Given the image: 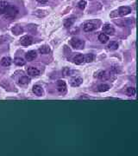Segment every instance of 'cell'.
I'll list each match as a JSON object with an SVG mask.
<instances>
[{
	"label": "cell",
	"instance_id": "277c9868",
	"mask_svg": "<svg viewBox=\"0 0 138 156\" xmlns=\"http://www.w3.org/2000/svg\"><path fill=\"white\" fill-rule=\"evenodd\" d=\"M98 27L95 24L92 23V22H87L84 24V30L86 31V32H90V31H92L96 29V28Z\"/></svg>",
	"mask_w": 138,
	"mask_h": 156
},
{
	"label": "cell",
	"instance_id": "5bb4252c",
	"mask_svg": "<svg viewBox=\"0 0 138 156\" xmlns=\"http://www.w3.org/2000/svg\"><path fill=\"white\" fill-rule=\"evenodd\" d=\"M9 4L5 1H0V15L4 14V12L7 9Z\"/></svg>",
	"mask_w": 138,
	"mask_h": 156
},
{
	"label": "cell",
	"instance_id": "7a4b0ae2",
	"mask_svg": "<svg viewBox=\"0 0 138 156\" xmlns=\"http://www.w3.org/2000/svg\"><path fill=\"white\" fill-rule=\"evenodd\" d=\"M71 44L73 48L77 49H82L85 46V42L83 40L78 39V38H73L71 40Z\"/></svg>",
	"mask_w": 138,
	"mask_h": 156
},
{
	"label": "cell",
	"instance_id": "8992f818",
	"mask_svg": "<svg viewBox=\"0 0 138 156\" xmlns=\"http://www.w3.org/2000/svg\"><path fill=\"white\" fill-rule=\"evenodd\" d=\"M130 12H131V8L129 7V6H122L118 10V14L122 16V17L130 14Z\"/></svg>",
	"mask_w": 138,
	"mask_h": 156
},
{
	"label": "cell",
	"instance_id": "6da1fadb",
	"mask_svg": "<svg viewBox=\"0 0 138 156\" xmlns=\"http://www.w3.org/2000/svg\"><path fill=\"white\" fill-rule=\"evenodd\" d=\"M18 14V9L13 5H8L7 9L4 12V16L6 18H14L16 17V16Z\"/></svg>",
	"mask_w": 138,
	"mask_h": 156
},
{
	"label": "cell",
	"instance_id": "cb8c5ba5",
	"mask_svg": "<svg viewBox=\"0 0 138 156\" xmlns=\"http://www.w3.org/2000/svg\"><path fill=\"white\" fill-rule=\"evenodd\" d=\"M14 62H15V64L17 65V66H23V65L25 64V61L23 60V58H21V57L16 58Z\"/></svg>",
	"mask_w": 138,
	"mask_h": 156
},
{
	"label": "cell",
	"instance_id": "7402d4cb",
	"mask_svg": "<svg viewBox=\"0 0 138 156\" xmlns=\"http://www.w3.org/2000/svg\"><path fill=\"white\" fill-rule=\"evenodd\" d=\"M39 51L41 54H48L50 52V48L48 46H42L40 48Z\"/></svg>",
	"mask_w": 138,
	"mask_h": 156
},
{
	"label": "cell",
	"instance_id": "ffe728a7",
	"mask_svg": "<svg viewBox=\"0 0 138 156\" xmlns=\"http://www.w3.org/2000/svg\"><path fill=\"white\" fill-rule=\"evenodd\" d=\"M118 48V43L117 42H111L108 45V49H111V51H115V49H117Z\"/></svg>",
	"mask_w": 138,
	"mask_h": 156
},
{
	"label": "cell",
	"instance_id": "603a6c76",
	"mask_svg": "<svg viewBox=\"0 0 138 156\" xmlns=\"http://www.w3.org/2000/svg\"><path fill=\"white\" fill-rule=\"evenodd\" d=\"M126 95L129 96H132L135 95V94H136V89L133 88V87H130V88H128L126 89Z\"/></svg>",
	"mask_w": 138,
	"mask_h": 156
},
{
	"label": "cell",
	"instance_id": "52a82bcc",
	"mask_svg": "<svg viewBox=\"0 0 138 156\" xmlns=\"http://www.w3.org/2000/svg\"><path fill=\"white\" fill-rule=\"evenodd\" d=\"M58 91L61 94H65L67 92V84L64 81H58Z\"/></svg>",
	"mask_w": 138,
	"mask_h": 156
},
{
	"label": "cell",
	"instance_id": "e0dca14e",
	"mask_svg": "<svg viewBox=\"0 0 138 156\" xmlns=\"http://www.w3.org/2000/svg\"><path fill=\"white\" fill-rule=\"evenodd\" d=\"M98 40L100 43H106L109 41V36H108V35H106V34H105V33H101L98 36Z\"/></svg>",
	"mask_w": 138,
	"mask_h": 156
},
{
	"label": "cell",
	"instance_id": "ac0fdd59",
	"mask_svg": "<svg viewBox=\"0 0 138 156\" xmlns=\"http://www.w3.org/2000/svg\"><path fill=\"white\" fill-rule=\"evenodd\" d=\"M29 81H30L29 78L28 76H22L19 79V83L21 85H27V84L29 82Z\"/></svg>",
	"mask_w": 138,
	"mask_h": 156
},
{
	"label": "cell",
	"instance_id": "ba28073f",
	"mask_svg": "<svg viewBox=\"0 0 138 156\" xmlns=\"http://www.w3.org/2000/svg\"><path fill=\"white\" fill-rule=\"evenodd\" d=\"M73 62L74 63L76 64H82L83 62H85V56L82 55V54H78L76 55L75 57H73Z\"/></svg>",
	"mask_w": 138,
	"mask_h": 156
},
{
	"label": "cell",
	"instance_id": "2e32d148",
	"mask_svg": "<svg viewBox=\"0 0 138 156\" xmlns=\"http://www.w3.org/2000/svg\"><path fill=\"white\" fill-rule=\"evenodd\" d=\"M74 22H75V18L74 17H69V18H67V19H66L64 21V26L66 28L71 27L73 24Z\"/></svg>",
	"mask_w": 138,
	"mask_h": 156
},
{
	"label": "cell",
	"instance_id": "5b68a950",
	"mask_svg": "<svg viewBox=\"0 0 138 156\" xmlns=\"http://www.w3.org/2000/svg\"><path fill=\"white\" fill-rule=\"evenodd\" d=\"M32 42H33V38L29 36H24L20 40L21 44L23 46H29L32 43Z\"/></svg>",
	"mask_w": 138,
	"mask_h": 156
},
{
	"label": "cell",
	"instance_id": "3957f363",
	"mask_svg": "<svg viewBox=\"0 0 138 156\" xmlns=\"http://www.w3.org/2000/svg\"><path fill=\"white\" fill-rule=\"evenodd\" d=\"M103 31L106 35H113L115 32V29L113 28V26L111 25V24H105V25L103 26Z\"/></svg>",
	"mask_w": 138,
	"mask_h": 156
},
{
	"label": "cell",
	"instance_id": "30bf717a",
	"mask_svg": "<svg viewBox=\"0 0 138 156\" xmlns=\"http://www.w3.org/2000/svg\"><path fill=\"white\" fill-rule=\"evenodd\" d=\"M40 70L38 68H34V67H29L28 68V74L30 75V76H39L40 75Z\"/></svg>",
	"mask_w": 138,
	"mask_h": 156
},
{
	"label": "cell",
	"instance_id": "8fae6325",
	"mask_svg": "<svg viewBox=\"0 0 138 156\" xmlns=\"http://www.w3.org/2000/svg\"><path fill=\"white\" fill-rule=\"evenodd\" d=\"M96 77H98V79H101V80H107L109 79V77H110V75L107 73V72H105V71H99V72L95 76Z\"/></svg>",
	"mask_w": 138,
	"mask_h": 156
},
{
	"label": "cell",
	"instance_id": "83f0119b",
	"mask_svg": "<svg viewBox=\"0 0 138 156\" xmlns=\"http://www.w3.org/2000/svg\"><path fill=\"white\" fill-rule=\"evenodd\" d=\"M48 1V0H37V2L41 3V4H45V3H47Z\"/></svg>",
	"mask_w": 138,
	"mask_h": 156
},
{
	"label": "cell",
	"instance_id": "44dd1931",
	"mask_svg": "<svg viewBox=\"0 0 138 156\" xmlns=\"http://www.w3.org/2000/svg\"><path fill=\"white\" fill-rule=\"evenodd\" d=\"M98 91L99 92H105V91H108L109 89H110V86L107 85V84H101V85L98 86Z\"/></svg>",
	"mask_w": 138,
	"mask_h": 156
},
{
	"label": "cell",
	"instance_id": "9c48e42d",
	"mask_svg": "<svg viewBox=\"0 0 138 156\" xmlns=\"http://www.w3.org/2000/svg\"><path fill=\"white\" fill-rule=\"evenodd\" d=\"M82 82H83L82 78L74 77V78H73V79L71 80L70 84H71V86H73V87H78V86H80Z\"/></svg>",
	"mask_w": 138,
	"mask_h": 156
},
{
	"label": "cell",
	"instance_id": "9a60e30c",
	"mask_svg": "<svg viewBox=\"0 0 138 156\" xmlns=\"http://www.w3.org/2000/svg\"><path fill=\"white\" fill-rule=\"evenodd\" d=\"M1 62L2 66L8 67V66H10V65L11 64V59L10 57H6L2 58V60H1V62Z\"/></svg>",
	"mask_w": 138,
	"mask_h": 156
},
{
	"label": "cell",
	"instance_id": "7c38bea8",
	"mask_svg": "<svg viewBox=\"0 0 138 156\" xmlns=\"http://www.w3.org/2000/svg\"><path fill=\"white\" fill-rule=\"evenodd\" d=\"M36 52L34 51H29L27 53L26 55H25V58H26L27 61H33L34 58L36 57Z\"/></svg>",
	"mask_w": 138,
	"mask_h": 156
},
{
	"label": "cell",
	"instance_id": "4316f807",
	"mask_svg": "<svg viewBox=\"0 0 138 156\" xmlns=\"http://www.w3.org/2000/svg\"><path fill=\"white\" fill-rule=\"evenodd\" d=\"M9 39H10V37L7 36H0V43H4V42H6V41H8Z\"/></svg>",
	"mask_w": 138,
	"mask_h": 156
},
{
	"label": "cell",
	"instance_id": "4fadbf2b",
	"mask_svg": "<svg viewBox=\"0 0 138 156\" xmlns=\"http://www.w3.org/2000/svg\"><path fill=\"white\" fill-rule=\"evenodd\" d=\"M33 92L34 95H38V96H41L42 95L43 93V90L42 89V87L39 86V85H34L33 86Z\"/></svg>",
	"mask_w": 138,
	"mask_h": 156
},
{
	"label": "cell",
	"instance_id": "484cf974",
	"mask_svg": "<svg viewBox=\"0 0 138 156\" xmlns=\"http://www.w3.org/2000/svg\"><path fill=\"white\" fill-rule=\"evenodd\" d=\"M86 1H80L79 4H78V7H79L80 10H84L85 8H86Z\"/></svg>",
	"mask_w": 138,
	"mask_h": 156
},
{
	"label": "cell",
	"instance_id": "d6986e66",
	"mask_svg": "<svg viewBox=\"0 0 138 156\" xmlns=\"http://www.w3.org/2000/svg\"><path fill=\"white\" fill-rule=\"evenodd\" d=\"M12 32H13L15 35H19V34L23 33V28L21 26H15L13 29H12Z\"/></svg>",
	"mask_w": 138,
	"mask_h": 156
},
{
	"label": "cell",
	"instance_id": "d4e9b609",
	"mask_svg": "<svg viewBox=\"0 0 138 156\" xmlns=\"http://www.w3.org/2000/svg\"><path fill=\"white\" fill-rule=\"evenodd\" d=\"M94 60V55L92 54H86L85 56V62H91Z\"/></svg>",
	"mask_w": 138,
	"mask_h": 156
}]
</instances>
